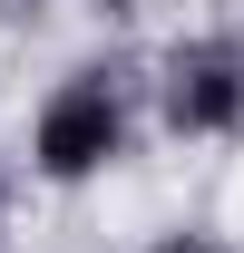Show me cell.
I'll use <instances>...</instances> for the list:
<instances>
[{"label": "cell", "instance_id": "obj_2", "mask_svg": "<svg viewBox=\"0 0 244 253\" xmlns=\"http://www.w3.org/2000/svg\"><path fill=\"white\" fill-rule=\"evenodd\" d=\"M166 107H176V126H235L244 117V59L235 49H185L176 68H166Z\"/></svg>", "mask_w": 244, "mask_h": 253}, {"label": "cell", "instance_id": "obj_1", "mask_svg": "<svg viewBox=\"0 0 244 253\" xmlns=\"http://www.w3.org/2000/svg\"><path fill=\"white\" fill-rule=\"evenodd\" d=\"M108 156H118V97L108 88H59L49 117H39V166L49 175H88Z\"/></svg>", "mask_w": 244, "mask_h": 253}, {"label": "cell", "instance_id": "obj_5", "mask_svg": "<svg viewBox=\"0 0 244 253\" xmlns=\"http://www.w3.org/2000/svg\"><path fill=\"white\" fill-rule=\"evenodd\" d=\"M10 10H20V0H10Z\"/></svg>", "mask_w": 244, "mask_h": 253}, {"label": "cell", "instance_id": "obj_3", "mask_svg": "<svg viewBox=\"0 0 244 253\" xmlns=\"http://www.w3.org/2000/svg\"><path fill=\"white\" fill-rule=\"evenodd\" d=\"M166 253H205V244H166Z\"/></svg>", "mask_w": 244, "mask_h": 253}, {"label": "cell", "instance_id": "obj_4", "mask_svg": "<svg viewBox=\"0 0 244 253\" xmlns=\"http://www.w3.org/2000/svg\"><path fill=\"white\" fill-rule=\"evenodd\" d=\"M108 10H127V0H108Z\"/></svg>", "mask_w": 244, "mask_h": 253}]
</instances>
